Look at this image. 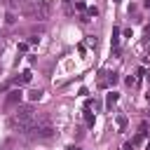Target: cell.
Returning a JSON list of instances; mask_svg holds the SVG:
<instances>
[{
	"label": "cell",
	"instance_id": "cell-2",
	"mask_svg": "<svg viewBox=\"0 0 150 150\" xmlns=\"http://www.w3.org/2000/svg\"><path fill=\"white\" fill-rule=\"evenodd\" d=\"M49 14H52V5H49L47 0H38L35 19H38V21H45V19H49Z\"/></svg>",
	"mask_w": 150,
	"mask_h": 150
},
{
	"label": "cell",
	"instance_id": "cell-4",
	"mask_svg": "<svg viewBox=\"0 0 150 150\" xmlns=\"http://www.w3.org/2000/svg\"><path fill=\"white\" fill-rule=\"evenodd\" d=\"M28 80H30V70H26V73H21V77H19L16 82H21V84H23V82H28Z\"/></svg>",
	"mask_w": 150,
	"mask_h": 150
},
{
	"label": "cell",
	"instance_id": "cell-6",
	"mask_svg": "<svg viewBox=\"0 0 150 150\" xmlns=\"http://www.w3.org/2000/svg\"><path fill=\"white\" fill-rule=\"evenodd\" d=\"M115 101H117V94H110V96H108V103H110V105H112V103H115Z\"/></svg>",
	"mask_w": 150,
	"mask_h": 150
},
{
	"label": "cell",
	"instance_id": "cell-3",
	"mask_svg": "<svg viewBox=\"0 0 150 150\" xmlns=\"http://www.w3.org/2000/svg\"><path fill=\"white\" fill-rule=\"evenodd\" d=\"M19 101H21V91H19V89H14V91H9V94H7V101H5V105H7V108H14Z\"/></svg>",
	"mask_w": 150,
	"mask_h": 150
},
{
	"label": "cell",
	"instance_id": "cell-1",
	"mask_svg": "<svg viewBox=\"0 0 150 150\" xmlns=\"http://www.w3.org/2000/svg\"><path fill=\"white\" fill-rule=\"evenodd\" d=\"M35 122V110L30 105H21L12 112L9 117V127L12 129H19V131H28V127Z\"/></svg>",
	"mask_w": 150,
	"mask_h": 150
},
{
	"label": "cell",
	"instance_id": "cell-5",
	"mask_svg": "<svg viewBox=\"0 0 150 150\" xmlns=\"http://www.w3.org/2000/svg\"><path fill=\"white\" fill-rule=\"evenodd\" d=\"M40 96H42V91H38V89H35V91H30V98H33V101H35V98H40Z\"/></svg>",
	"mask_w": 150,
	"mask_h": 150
}]
</instances>
